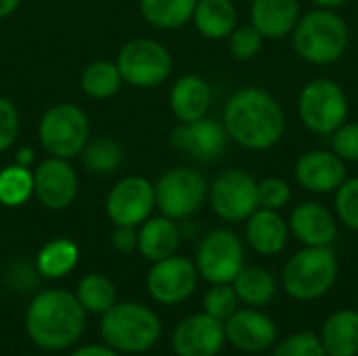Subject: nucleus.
<instances>
[{
  "label": "nucleus",
  "instance_id": "obj_36",
  "mask_svg": "<svg viewBox=\"0 0 358 356\" xmlns=\"http://www.w3.org/2000/svg\"><path fill=\"white\" fill-rule=\"evenodd\" d=\"M292 201V185L281 176H268L258 183V206L266 210H283Z\"/></svg>",
  "mask_w": 358,
  "mask_h": 356
},
{
  "label": "nucleus",
  "instance_id": "obj_1",
  "mask_svg": "<svg viewBox=\"0 0 358 356\" xmlns=\"http://www.w3.org/2000/svg\"><path fill=\"white\" fill-rule=\"evenodd\" d=\"M222 126L229 138L243 149L266 151L285 134V111L268 90L245 86L227 101Z\"/></svg>",
  "mask_w": 358,
  "mask_h": 356
},
{
  "label": "nucleus",
  "instance_id": "obj_35",
  "mask_svg": "<svg viewBox=\"0 0 358 356\" xmlns=\"http://www.w3.org/2000/svg\"><path fill=\"white\" fill-rule=\"evenodd\" d=\"M227 40H229V52L237 61L254 59L264 44V38L260 36V31L252 23L250 25H237Z\"/></svg>",
  "mask_w": 358,
  "mask_h": 356
},
{
  "label": "nucleus",
  "instance_id": "obj_21",
  "mask_svg": "<svg viewBox=\"0 0 358 356\" xmlns=\"http://www.w3.org/2000/svg\"><path fill=\"white\" fill-rule=\"evenodd\" d=\"M252 25L264 40H281L292 36L300 19L298 0H252L250 8Z\"/></svg>",
  "mask_w": 358,
  "mask_h": 356
},
{
  "label": "nucleus",
  "instance_id": "obj_40",
  "mask_svg": "<svg viewBox=\"0 0 358 356\" xmlns=\"http://www.w3.org/2000/svg\"><path fill=\"white\" fill-rule=\"evenodd\" d=\"M111 245L120 254H130L138 248V233L134 231V227L115 225V229L111 231Z\"/></svg>",
  "mask_w": 358,
  "mask_h": 356
},
{
  "label": "nucleus",
  "instance_id": "obj_32",
  "mask_svg": "<svg viewBox=\"0 0 358 356\" xmlns=\"http://www.w3.org/2000/svg\"><path fill=\"white\" fill-rule=\"evenodd\" d=\"M34 195V172L25 166L13 164L0 170V204L4 208H19Z\"/></svg>",
  "mask_w": 358,
  "mask_h": 356
},
{
  "label": "nucleus",
  "instance_id": "obj_24",
  "mask_svg": "<svg viewBox=\"0 0 358 356\" xmlns=\"http://www.w3.org/2000/svg\"><path fill=\"white\" fill-rule=\"evenodd\" d=\"M237 6L233 0H197L193 10L195 29L208 40H227L237 27Z\"/></svg>",
  "mask_w": 358,
  "mask_h": 356
},
{
  "label": "nucleus",
  "instance_id": "obj_14",
  "mask_svg": "<svg viewBox=\"0 0 358 356\" xmlns=\"http://www.w3.org/2000/svg\"><path fill=\"white\" fill-rule=\"evenodd\" d=\"M170 143L174 149L187 153L189 157L201 164H210L220 159L227 151L229 134L220 122L206 115L195 122H180L172 130Z\"/></svg>",
  "mask_w": 358,
  "mask_h": 356
},
{
  "label": "nucleus",
  "instance_id": "obj_34",
  "mask_svg": "<svg viewBox=\"0 0 358 356\" xmlns=\"http://www.w3.org/2000/svg\"><path fill=\"white\" fill-rule=\"evenodd\" d=\"M334 208H336L338 220L344 227H348L350 231H358V176L346 178L336 189Z\"/></svg>",
  "mask_w": 358,
  "mask_h": 356
},
{
  "label": "nucleus",
  "instance_id": "obj_7",
  "mask_svg": "<svg viewBox=\"0 0 358 356\" xmlns=\"http://www.w3.org/2000/svg\"><path fill=\"white\" fill-rule=\"evenodd\" d=\"M298 115L310 132L331 136L348 118V97L336 80L315 78L300 90Z\"/></svg>",
  "mask_w": 358,
  "mask_h": 356
},
{
  "label": "nucleus",
  "instance_id": "obj_38",
  "mask_svg": "<svg viewBox=\"0 0 358 356\" xmlns=\"http://www.w3.org/2000/svg\"><path fill=\"white\" fill-rule=\"evenodd\" d=\"M331 151L344 162H358V122H344L331 134Z\"/></svg>",
  "mask_w": 358,
  "mask_h": 356
},
{
  "label": "nucleus",
  "instance_id": "obj_23",
  "mask_svg": "<svg viewBox=\"0 0 358 356\" xmlns=\"http://www.w3.org/2000/svg\"><path fill=\"white\" fill-rule=\"evenodd\" d=\"M180 243V231L176 227V220L168 216H155L147 218L141 225L138 231V252L143 258L157 262L176 252Z\"/></svg>",
  "mask_w": 358,
  "mask_h": 356
},
{
  "label": "nucleus",
  "instance_id": "obj_19",
  "mask_svg": "<svg viewBox=\"0 0 358 356\" xmlns=\"http://www.w3.org/2000/svg\"><path fill=\"white\" fill-rule=\"evenodd\" d=\"M289 233L306 248H327L338 237V218L319 201H302L287 220Z\"/></svg>",
  "mask_w": 358,
  "mask_h": 356
},
{
  "label": "nucleus",
  "instance_id": "obj_43",
  "mask_svg": "<svg viewBox=\"0 0 358 356\" xmlns=\"http://www.w3.org/2000/svg\"><path fill=\"white\" fill-rule=\"evenodd\" d=\"M21 0H0V19L10 17L17 8H19Z\"/></svg>",
  "mask_w": 358,
  "mask_h": 356
},
{
  "label": "nucleus",
  "instance_id": "obj_26",
  "mask_svg": "<svg viewBox=\"0 0 358 356\" xmlns=\"http://www.w3.org/2000/svg\"><path fill=\"white\" fill-rule=\"evenodd\" d=\"M233 287L239 302L252 308L266 306L277 294V281L273 273L262 266H250V269L243 266L241 273L233 279Z\"/></svg>",
  "mask_w": 358,
  "mask_h": 356
},
{
  "label": "nucleus",
  "instance_id": "obj_29",
  "mask_svg": "<svg viewBox=\"0 0 358 356\" xmlns=\"http://www.w3.org/2000/svg\"><path fill=\"white\" fill-rule=\"evenodd\" d=\"M124 80L122 73L115 65V61H92L84 67L82 76H80V86L84 90V94H88L90 99L103 101V99H111L120 88H122Z\"/></svg>",
  "mask_w": 358,
  "mask_h": 356
},
{
  "label": "nucleus",
  "instance_id": "obj_18",
  "mask_svg": "<svg viewBox=\"0 0 358 356\" xmlns=\"http://www.w3.org/2000/svg\"><path fill=\"white\" fill-rule=\"evenodd\" d=\"M224 334L227 340L243 353H264L277 342L275 321L252 306L231 315L224 321Z\"/></svg>",
  "mask_w": 358,
  "mask_h": 356
},
{
  "label": "nucleus",
  "instance_id": "obj_42",
  "mask_svg": "<svg viewBox=\"0 0 358 356\" xmlns=\"http://www.w3.org/2000/svg\"><path fill=\"white\" fill-rule=\"evenodd\" d=\"M15 164L29 168V166L34 164V149H29V147H19L17 153H15Z\"/></svg>",
  "mask_w": 358,
  "mask_h": 356
},
{
  "label": "nucleus",
  "instance_id": "obj_13",
  "mask_svg": "<svg viewBox=\"0 0 358 356\" xmlns=\"http://www.w3.org/2000/svg\"><path fill=\"white\" fill-rule=\"evenodd\" d=\"M197 266L185 256H168L157 260L147 275V290L159 304H180L189 300L197 287Z\"/></svg>",
  "mask_w": 358,
  "mask_h": 356
},
{
  "label": "nucleus",
  "instance_id": "obj_37",
  "mask_svg": "<svg viewBox=\"0 0 358 356\" xmlns=\"http://www.w3.org/2000/svg\"><path fill=\"white\" fill-rule=\"evenodd\" d=\"M273 356H327L321 338L310 332H300L277 344L273 350Z\"/></svg>",
  "mask_w": 358,
  "mask_h": 356
},
{
  "label": "nucleus",
  "instance_id": "obj_15",
  "mask_svg": "<svg viewBox=\"0 0 358 356\" xmlns=\"http://www.w3.org/2000/svg\"><path fill=\"white\" fill-rule=\"evenodd\" d=\"M34 195L46 210H65L78 195V174L69 159L46 157L34 170Z\"/></svg>",
  "mask_w": 358,
  "mask_h": 356
},
{
  "label": "nucleus",
  "instance_id": "obj_9",
  "mask_svg": "<svg viewBox=\"0 0 358 356\" xmlns=\"http://www.w3.org/2000/svg\"><path fill=\"white\" fill-rule=\"evenodd\" d=\"M155 187V208H159L162 216L172 220H185L193 216L203 201L208 199V183L201 172L178 166L164 172Z\"/></svg>",
  "mask_w": 358,
  "mask_h": 356
},
{
  "label": "nucleus",
  "instance_id": "obj_39",
  "mask_svg": "<svg viewBox=\"0 0 358 356\" xmlns=\"http://www.w3.org/2000/svg\"><path fill=\"white\" fill-rule=\"evenodd\" d=\"M17 134H19L17 105L10 99L0 97V153L13 147V143L17 141Z\"/></svg>",
  "mask_w": 358,
  "mask_h": 356
},
{
  "label": "nucleus",
  "instance_id": "obj_11",
  "mask_svg": "<svg viewBox=\"0 0 358 356\" xmlns=\"http://www.w3.org/2000/svg\"><path fill=\"white\" fill-rule=\"evenodd\" d=\"M243 262V243L229 229L210 231L201 239L195 254L197 273L208 283H233V279L241 273Z\"/></svg>",
  "mask_w": 358,
  "mask_h": 356
},
{
  "label": "nucleus",
  "instance_id": "obj_31",
  "mask_svg": "<svg viewBox=\"0 0 358 356\" xmlns=\"http://www.w3.org/2000/svg\"><path fill=\"white\" fill-rule=\"evenodd\" d=\"M80 155H82V162L90 174L107 176V174H113L122 166L124 149L113 138L101 136V138L88 141Z\"/></svg>",
  "mask_w": 358,
  "mask_h": 356
},
{
  "label": "nucleus",
  "instance_id": "obj_5",
  "mask_svg": "<svg viewBox=\"0 0 358 356\" xmlns=\"http://www.w3.org/2000/svg\"><path fill=\"white\" fill-rule=\"evenodd\" d=\"M340 264L334 250L306 248L296 252L283 266L281 283L287 296L300 302L323 298L338 281Z\"/></svg>",
  "mask_w": 358,
  "mask_h": 356
},
{
  "label": "nucleus",
  "instance_id": "obj_10",
  "mask_svg": "<svg viewBox=\"0 0 358 356\" xmlns=\"http://www.w3.org/2000/svg\"><path fill=\"white\" fill-rule=\"evenodd\" d=\"M212 212L224 222H245L258 206V180L239 168L220 172L208 187Z\"/></svg>",
  "mask_w": 358,
  "mask_h": 356
},
{
  "label": "nucleus",
  "instance_id": "obj_3",
  "mask_svg": "<svg viewBox=\"0 0 358 356\" xmlns=\"http://www.w3.org/2000/svg\"><path fill=\"white\" fill-rule=\"evenodd\" d=\"M294 50L310 65H331L344 57L350 42L348 23L334 8H315L300 15L292 31Z\"/></svg>",
  "mask_w": 358,
  "mask_h": 356
},
{
  "label": "nucleus",
  "instance_id": "obj_41",
  "mask_svg": "<svg viewBox=\"0 0 358 356\" xmlns=\"http://www.w3.org/2000/svg\"><path fill=\"white\" fill-rule=\"evenodd\" d=\"M71 356H120L117 350H113L111 346H99V344H88L78 348L76 353H71Z\"/></svg>",
  "mask_w": 358,
  "mask_h": 356
},
{
  "label": "nucleus",
  "instance_id": "obj_6",
  "mask_svg": "<svg viewBox=\"0 0 358 356\" xmlns=\"http://www.w3.org/2000/svg\"><path fill=\"white\" fill-rule=\"evenodd\" d=\"M90 136V122L82 107L73 103H57L44 111L38 138L50 157L71 159L82 153Z\"/></svg>",
  "mask_w": 358,
  "mask_h": 356
},
{
  "label": "nucleus",
  "instance_id": "obj_44",
  "mask_svg": "<svg viewBox=\"0 0 358 356\" xmlns=\"http://www.w3.org/2000/svg\"><path fill=\"white\" fill-rule=\"evenodd\" d=\"M319 8H338V6H344L348 0H313Z\"/></svg>",
  "mask_w": 358,
  "mask_h": 356
},
{
  "label": "nucleus",
  "instance_id": "obj_17",
  "mask_svg": "<svg viewBox=\"0 0 358 356\" xmlns=\"http://www.w3.org/2000/svg\"><path fill=\"white\" fill-rule=\"evenodd\" d=\"M224 342V323L206 313L185 319L172 336V348L178 356H216Z\"/></svg>",
  "mask_w": 358,
  "mask_h": 356
},
{
  "label": "nucleus",
  "instance_id": "obj_25",
  "mask_svg": "<svg viewBox=\"0 0 358 356\" xmlns=\"http://www.w3.org/2000/svg\"><path fill=\"white\" fill-rule=\"evenodd\" d=\"M321 344L327 356H358V313L344 308L334 313L321 329Z\"/></svg>",
  "mask_w": 358,
  "mask_h": 356
},
{
  "label": "nucleus",
  "instance_id": "obj_4",
  "mask_svg": "<svg viewBox=\"0 0 358 356\" xmlns=\"http://www.w3.org/2000/svg\"><path fill=\"white\" fill-rule=\"evenodd\" d=\"M101 336L117 353L141 355L155 346L162 336L157 315L136 302L113 304L101 321Z\"/></svg>",
  "mask_w": 358,
  "mask_h": 356
},
{
  "label": "nucleus",
  "instance_id": "obj_16",
  "mask_svg": "<svg viewBox=\"0 0 358 356\" xmlns=\"http://www.w3.org/2000/svg\"><path fill=\"white\" fill-rule=\"evenodd\" d=\"M294 176L298 185L310 193L325 195L336 193V189L348 178L346 162L327 149H313L298 157Z\"/></svg>",
  "mask_w": 358,
  "mask_h": 356
},
{
  "label": "nucleus",
  "instance_id": "obj_28",
  "mask_svg": "<svg viewBox=\"0 0 358 356\" xmlns=\"http://www.w3.org/2000/svg\"><path fill=\"white\" fill-rule=\"evenodd\" d=\"M197 0H141L143 19L157 29H178L193 19Z\"/></svg>",
  "mask_w": 358,
  "mask_h": 356
},
{
  "label": "nucleus",
  "instance_id": "obj_27",
  "mask_svg": "<svg viewBox=\"0 0 358 356\" xmlns=\"http://www.w3.org/2000/svg\"><path fill=\"white\" fill-rule=\"evenodd\" d=\"M78 258V245L67 237H59L42 245L36 256V271L46 279H61L76 269Z\"/></svg>",
  "mask_w": 358,
  "mask_h": 356
},
{
  "label": "nucleus",
  "instance_id": "obj_12",
  "mask_svg": "<svg viewBox=\"0 0 358 356\" xmlns=\"http://www.w3.org/2000/svg\"><path fill=\"white\" fill-rule=\"evenodd\" d=\"M107 216L113 225L138 227L155 210V187L145 176H126L117 180L105 201Z\"/></svg>",
  "mask_w": 358,
  "mask_h": 356
},
{
  "label": "nucleus",
  "instance_id": "obj_2",
  "mask_svg": "<svg viewBox=\"0 0 358 356\" xmlns=\"http://www.w3.org/2000/svg\"><path fill=\"white\" fill-rule=\"evenodd\" d=\"M86 327V311L76 294L65 290H46L38 294L25 313V332L29 340L44 350H65L73 346Z\"/></svg>",
  "mask_w": 358,
  "mask_h": 356
},
{
  "label": "nucleus",
  "instance_id": "obj_33",
  "mask_svg": "<svg viewBox=\"0 0 358 356\" xmlns=\"http://www.w3.org/2000/svg\"><path fill=\"white\" fill-rule=\"evenodd\" d=\"M237 311L239 298L235 294L233 283H212V287L203 296V313L224 323Z\"/></svg>",
  "mask_w": 358,
  "mask_h": 356
},
{
  "label": "nucleus",
  "instance_id": "obj_22",
  "mask_svg": "<svg viewBox=\"0 0 358 356\" xmlns=\"http://www.w3.org/2000/svg\"><path fill=\"white\" fill-rule=\"evenodd\" d=\"M212 105L210 84L195 73H187L176 80L170 90V109L178 122H195L208 115Z\"/></svg>",
  "mask_w": 358,
  "mask_h": 356
},
{
  "label": "nucleus",
  "instance_id": "obj_30",
  "mask_svg": "<svg viewBox=\"0 0 358 356\" xmlns=\"http://www.w3.org/2000/svg\"><path fill=\"white\" fill-rule=\"evenodd\" d=\"M115 285L109 277L90 273L86 275L76 290V298L82 304V308L90 315H105L115 304Z\"/></svg>",
  "mask_w": 358,
  "mask_h": 356
},
{
  "label": "nucleus",
  "instance_id": "obj_20",
  "mask_svg": "<svg viewBox=\"0 0 358 356\" xmlns=\"http://www.w3.org/2000/svg\"><path fill=\"white\" fill-rule=\"evenodd\" d=\"M289 225L277 210L258 208L245 220V239L250 248L260 256H277L289 241Z\"/></svg>",
  "mask_w": 358,
  "mask_h": 356
},
{
  "label": "nucleus",
  "instance_id": "obj_8",
  "mask_svg": "<svg viewBox=\"0 0 358 356\" xmlns=\"http://www.w3.org/2000/svg\"><path fill=\"white\" fill-rule=\"evenodd\" d=\"M115 65L126 84L134 88H155L170 78L174 61L162 42L134 38L120 48Z\"/></svg>",
  "mask_w": 358,
  "mask_h": 356
}]
</instances>
